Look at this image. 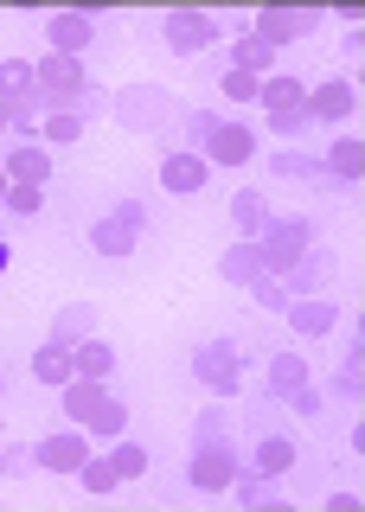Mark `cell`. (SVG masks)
Listing matches in <instances>:
<instances>
[{
	"instance_id": "6da1fadb",
	"label": "cell",
	"mask_w": 365,
	"mask_h": 512,
	"mask_svg": "<svg viewBox=\"0 0 365 512\" xmlns=\"http://www.w3.org/2000/svg\"><path fill=\"white\" fill-rule=\"evenodd\" d=\"M65 416H71V429H84V436H109V442L129 436V404H122L103 378H71L65 384Z\"/></svg>"
},
{
	"instance_id": "7a4b0ae2",
	"label": "cell",
	"mask_w": 365,
	"mask_h": 512,
	"mask_svg": "<svg viewBox=\"0 0 365 512\" xmlns=\"http://www.w3.org/2000/svg\"><path fill=\"white\" fill-rule=\"evenodd\" d=\"M109 116L129 128V135H167V128H173V90H161V84H129V90H116Z\"/></svg>"
},
{
	"instance_id": "3957f363",
	"label": "cell",
	"mask_w": 365,
	"mask_h": 512,
	"mask_svg": "<svg viewBox=\"0 0 365 512\" xmlns=\"http://www.w3.org/2000/svg\"><path fill=\"white\" fill-rule=\"evenodd\" d=\"M193 378L212 397H237L244 391V340H205L193 352Z\"/></svg>"
},
{
	"instance_id": "277c9868",
	"label": "cell",
	"mask_w": 365,
	"mask_h": 512,
	"mask_svg": "<svg viewBox=\"0 0 365 512\" xmlns=\"http://www.w3.org/2000/svg\"><path fill=\"white\" fill-rule=\"evenodd\" d=\"M314 218H301V212H289V218H269V231L257 237V250H263V276H282V269L295 263L301 250L314 244Z\"/></svg>"
},
{
	"instance_id": "5b68a950",
	"label": "cell",
	"mask_w": 365,
	"mask_h": 512,
	"mask_svg": "<svg viewBox=\"0 0 365 512\" xmlns=\"http://www.w3.org/2000/svg\"><path fill=\"white\" fill-rule=\"evenodd\" d=\"M237 442L231 436H212V442H193V461H186V480H193L199 493H231L237 480Z\"/></svg>"
},
{
	"instance_id": "8992f818",
	"label": "cell",
	"mask_w": 365,
	"mask_h": 512,
	"mask_svg": "<svg viewBox=\"0 0 365 512\" xmlns=\"http://www.w3.org/2000/svg\"><path fill=\"white\" fill-rule=\"evenodd\" d=\"M33 77H39V103H45V109L77 103V96H84V84H90L84 58H65V52H45V58L33 64Z\"/></svg>"
},
{
	"instance_id": "52a82bcc",
	"label": "cell",
	"mask_w": 365,
	"mask_h": 512,
	"mask_svg": "<svg viewBox=\"0 0 365 512\" xmlns=\"http://www.w3.org/2000/svg\"><path fill=\"white\" fill-rule=\"evenodd\" d=\"M141 231H148V212H141V199H122L109 218L90 224V244H97V256H135Z\"/></svg>"
},
{
	"instance_id": "ba28073f",
	"label": "cell",
	"mask_w": 365,
	"mask_h": 512,
	"mask_svg": "<svg viewBox=\"0 0 365 512\" xmlns=\"http://www.w3.org/2000/svg\"><path fill=\"white\" fill-rule=\"evenodd\" d=\"M301 391H308V359H295V352H269V372L257 384V404L263 410H282V404H295Z\"/></svg>"
},
{
	"instance_id": "9c48e42d",
	"label": "cell",
	"mask_w": 365,
	"mask_h": 512,
	"mask_svg": "<svg viewBox=\"0 0 365 512\" xmlns=\"http://www.w3.org/2000/svg\"><path fill=\"white\" fill-rule=\"evenodd\" d=\"M314 26H321V13H301V7H263L257 13V39L269 45V52H282V45H301V39H314Z\"/></svg>"
},
{
	"instance_id": "30bf717a",
	"label": "cell",
	"mask_w": 365,
	"mask_h": 512,
	"mask_svg": "<svg viewBox=\"0 0 365 512\" xmlns=\"http://www.w3.org/2000/svg\"><path fill=\"white\" fill-rule=\"evenodd\" d=\"M161 39H167V52L199 58V52H212V45H218V20H212V13H167Z\"/></svg>"
},
{
	"instance_id": "8fae6325",
	"label": "cell",
	"mask_w": 365,
	"mask_h": 512,
	"mask_svg": "<svg viewBox=\"0 0 365 512\" xmlns=\"http://www.w3.org/2000/svg\"><path fill=\"white\" fill-rule=\"evenodd\" d=\"M333 276H340V256L308 244L289 269H282V288H289V295H321V288H333Z\"/></svg>"
},
{
	"instance_id": "7c38bea8",
	"label": "cell",
	"mask_w": 365,
	"mask_h": 512,
	"mask_svg": "<svg viewBox=\"0 0 365 512\" xmlns=\"http://www.w3.org/2000/svg\"><path fill=\"white\" fill-rule=\"evenodd\" d=\"M84 461H90V436H84V429H58V436L33 442V468H45V474H71L77 480Z\"/></svg>"
},
{
	"instance_id": "4fadbf2b",
	"label": "cell",
	"mask_w": 365,
	"mask_h": 512,
	"mask_svg": "<svg viewBox=\"0 0 365 512\" xmlns=\"http://www.w3.org/2000/svg\"><path fill=\"white\" fill-rule=\"evenodd\" d=\"M257 148H263V135L250 122H218L212 128V141H205V154H212V167H250V160H257Z\"/></svg>"
},
{
	"instance_id": "5bb4252c",
	"label": "cell",
	"mask_w": 365,
	"mask_h": 512,
	"mask_svg": "<svg viewBox=\"0 0 365 512\" xmlns=\"http://www.w3.org/2000/svg\"><path fill=\"white\" fill-rule=\"evenodd\" d=\"M205 180H212V160H205V154H186V148L161 154V192L193 199V192H205Z\"/></svg>"
},
{
	"instance_id": "9a60e30c",
	"label": "cell",
	"mask_w": 365,
	"mask_h": 512,
	"mask_svg": "<svg viewBox=\"0 0 365 512\" xmlns=\"http://www.w3.org/2000/svg\"><path fill=\"white\" fill-rule=\"evenodd\" d=\"M45 39H52V52H65V58H84L90 45H97V20H90V13H52Z\"/></svg>"
},
{
	"instance_id": "2e32d148",
	"label": "cell",
	"mask_w": 365,
	"mask_h": 512,
	"mask_svg": "<svg viewBox=\"0 0 365 512\" xmlns=\"http://www.w3.org/2000/svg\"><path fill=\"white\" fill-rule=\"evenodd\" d=\"M0 167H7V186H45L52 180V154H45L39 141H13Z\"/></svg>"
},
{
	"instance_id": "e0dca14e",
	"label": "cell",
	"mask_w": 365,
	"mask_h": 512,
	"mask_svg": "<svg viewBox=\"0 0 365 512\" xmlns=\"http://www.w3.org/2000/svg\"><path fill=\"white\" fill-rule=\"evenodd\" d=\"M353 77H327V84H314V96H308V122H346L353 116Z\"/></svg>"
},
{
	"instance_id": "ac0fdd59",
	"label": "cell",
	"mask_w": 365,
	"mask_h": 512,
	"mask_svg": "<svg viewBox=\"0 0 365 512\" xmlns=\"http://www.w3.org/2000/svg\"><path fill=\"white\" fill-rule=\"evenodd\" d=\"M289 327L301 333V340H321V333L340 327V308H333V301H321V295H295V301H289Z\"/></svg>"
},
{
	"instance_id": "d6986e66",
	"label": "cell",
	"mask_w": 365,
	"mask_h": 512,
	"mask_svg": "<svg viewBox=\"0 0 365 512\" xmlns=\"http://www.w3.org/2000/svg\"><path fill=\"white\" fill-rule=\"evenodd\" d=\"M250 455H257V461H250V468H257V474H289L295 468V436H289V429H257V448H250Z\"/></svg>"
},
{
	"instance_id": "ffe728a7",
	"label": "cell",
	"mask_w": 365,
	"mask_h": 512,
	"mask_svg": "<svg viewBox=\"0 0 365 512\" xmlns=\"http://www.w3.org/2000/svg\"><path fill=\"white\" fill-rule=\"evenodd\" d=\"M0 103L7 109H33L39 103V77L26 58H0Z\"/></svg>"
},
{
	"instance_id": "44dd1931",
	"label": "cell",
	"mask_w": 365,
	"mask_h": 512,
	"mask_svg": "<svg viewBox=\"0 0 365 512\" xmlns=\"http://www.w3.org/2000/svg\"><path fill=\"white\" fill-rule=\"evenodd\" d=\"M257 103L269 109V116H289V109H308V84H301V77H289V71H276V77H263Z\"/></svg>"
},
{
	"instance_id": "7402d4cb",
	"label": "cell",
	"mask_w": 365,
	"mask_h": 512,
	"mask_svg": "<svg viewBox=\"0 0 365 512\" xmlns=\"http://www.w3.org/2000/svg\"><path fill=\"white\" fill-rule=\"evenodd\" d=\"M33 378H39V384H58V391H65V384L77 378L71 346H65V340H45V346L33 352Z\"/></svg>"
},
{
	"instance_id": "603a6c76",
	"label": "cell",
	"mask_w": 365,
	"mask_h": 512,
	"mask_svg": "<svg viewBox=\"0 0 365 512\" xmlns=\"http://www.w3.org/2000/svg\"><path fill=\"white\" fill-rule=\"evenodd\" d=\"M218 276H225L231 288H250V282L263 276V250L250 244V237H244V244H231L225 256H218Z\"/></svg>"
},
{
	"instance_id": "cb8c5ba5",
	"label": "cell",
	"mask_w": 365,
	"mask_h": 512,
	"mask_svg": "<svg viewBox=\"0 0 365 512\" xmlns=\"http://www.w3.org/2000/svg\"><path fill=\"white\" fill-rule=\"evenodd\" d=\"M231 71H250V77L263 84V77H276V52H269L257 32H244V39L231 45Z\"/></svg>"
},
{
	"instance_id": "d4e9b609",
	"label": "cell",
	"mask_w": 365,
	"mask_h": 512,
	"mask_svg": "<svg viewBox=\"0 0 365 512\" xmlns=\"http://www.w3.org/2000/svg\"><path fill=\"white\" fill-rule=\"evenodd\" d=\"M231 218H237V231H244L250 237V244H257V237L269 231V218H276V212H269V199H263V192H237V199H231Z\"/></svg>"
},
{
	"instance_id": "484cf974",
	"label": "cell",
	"mask_w": 365,
	"mask_h": 512,
	"mask_svg": "<svg viewBox=\"0 0 365 512\" xmlns=\"http://www.w3.org/2000/svg\"><path fill=\"white\" fill-rule=\"evenodd\" d=\"M71 359H77V378H103L109 384V372H116V346L97 340V333H90V340H77Z\"/></svg>"
},
{
	"instance_id": "4316f807",
	"label": "cell",
	"mask_w": 365,
	"mask_h": 512,
	"mask_svg": "<svg viewBox=\"0 0 365 512\" xmlns=\"http://www.w3.org/2000/svg\"><path fill=\"white\" fill-rule=\"evenodd\" d=\"M231 493H237V500H244L250 512H257V506H282V487H276V474H257V468H237Z\"/></svg>"
},
{
	"instance_id": "83f0119b",
	"label": "cell",
	"mask_w": 365,
	"mask_h": 512,
	"mask_svg": "<svg viewBox=\"0 0 365 512\" xmlns=\"http://www.w3.org/2000/svg\"><path fill=\"white\" fill-rule=\"evenodd\" d=\"M321 167H327V180H333V186H353V180H359V167H365V148H359L353 135H346V141H333V148H327Z\"/></svg>"
},
{
	"instance_id": "f1b7e54d",
	"label": "cell",
	"mask_w": 365,
	"mask_h": 512,
	"mask_svg": "<svg viewBox=\"0 0 365 512\" xmlns=\"http://www.w3.org/2000/svg\"><path fill=\"white\" fill-rule=\"evenodd\" d=\"M90 333H97V308H90V301H71V308L52 320V340H65V346L90 340Z\"/></svg>"
},
{
	"instance_id": "f546056e",
	"label": "cell",
	"mask_w": 365,
	"mask_h": 512,
	"mask_svg": "<svg viewBox=\"0 0 365 512\" xmlns=\"http://www.w3.org/2000/svg\"><path fill=\"white\" fill-rule=\"evenodd\" d=\"M225 122L218 109H186L180 116V141H186V154H205V141H212V128Z\"/></svg>"
},
{
	"instance_id": "4dcf8cb0",
	"label": "cell",
	"mask_w": 365,
	"mask_h": 512,
	"mask_svg": "<svg viewBox=\"0 0 365 512\" xmlns=\"http://www.w3.org/2000/svg\"><path fill=\"white\" fill-rule=\"evenodd\" d=\"M77 487H84V493H97V500H109V493H116V487H122V474H116V461H97V455H90V461H84V468H77Z\"/></svg>"
},
{
	"instance_id": "1f68e13d",
	"label": "cell",
	"mask_w": 365,
	"mask_h": 512,
	"mask_svg": "<svg viewBox=\"0 0 365 512\" xmlns=\"http://www.w3.org/2000/svg\"><path fill=\"white\" fill-rule=\"evenodd\" d=\"M39 128H45V141H58V148H65V141H77L90 122L77 116V109H39Z\"/></svg>"
},
{
	"instance_id": "d6a6232c",
	"label": "cell",
	"mask_w": 365,
	"mask_h": 512,
	"mask_svg": "<svg viewBox=\"0 0 365 512\" xmlns=\"http://www.w3.org/2000/svg\"><path fill=\"white\" fill-rule=\"evenodd\" d=\"M109 461H116L122 480H141V474H148V448L129 442V436H116V455H109Z\"/></svg>"
},
{
	"instance_id": "836d02e7",
	"label": "cell",
	"mask_w": 365,
	"mask_h": 512,
	"mask_svg": "<svg viewBox=\"0 0 365 512\" xmlns=\"http://www.w3.org/2000/svg\"><path fill=\"white\" fill-rule=\"evenodd\" d=\"M45 186H7V218H39Z\"/></svg>"
},
{
	"instance_id": "e575fe53",
	"label": "cell",
	"mask_w": 365,
	"mask_h": 512,
	"mask_svg": "<svg viewBox=\"0 0 365 512\" xmlns=\"http://www.w3.org/2000/svg\"><path fill=\"white\" fill-rule=\"evenodd\" d=\"M218 90H225L231 96V103H257V77H250V71H225V77H218Z\"/></svg>"
},
{
	"instance_id": "d590c367",
	"label": "cell",
	"mask_w": 365,
	"mask_h": 512,
	"mask_svg": "<svg viewBox=\"0 0 365 512\" xmlns=\"http://www.w3.org/2000/svg\"><path fill=\"white\" fill-rule=\"evenodd\" d=\"M212 436H231V410L218 404V410H199V423H193V442H212Z\"/></svg>"
},
{
	"instance_id": "8d00e7d4",
	"label": "cell",
	"mask_w": 365,
	"mask_h": 512,
	"mask_svg": "<svg viewBox=\"0 0 365 512\" xmlns=\"http://www.w3.org/2000/svg\"><path fill=\"white\" fill-rule=\"evenodd\" d=\"M301 128H308V109H289V116H263V135H276V141H295Z\"/></svg>"
},
{
	"instance_id": "74e56055",
	"label": "cell",
	"mask_w": 365,
	"mask_h": 512,
	"mask_svg": "<svg viewBox=\"0 0 365 512\" xmlns=\"http://www.w3.org/2000/svg\"><path fill=\"white\" fill-rule=\"evenodd\" d=\"M250 295H257V308H289V288H282V276H257V282H250Z\"/></svg>"
},
{
	"instance_id": "f35d334b",
	"label": "cell",
	"mask_w": 365,
	"mask_h": 512,
	"mask_svg": "<svg viewBox=\"0 0 365 512\" xmlns=\"http://www.w3.org/2000/svg\"><path fill=\"white\" fill-rule=\"evenodd\" d=\"M0 474H7V480H26V474H33V448H20V442L0 448Z\"/></svg>"
},
{
	"instance_id": "ab89813d",
	"label": "cell",
	"mask_w": 365,
	"mask_h": 512,
	"mask_svg": "<svg viewBox=\"0 0 365 512\" xmlns=\"http://www.w3.org/2000/svg\"><path fill=\"white\" fill-rule=\"evenodd\" d=\"M0 135H13V109L7 103H0Z\"/></svg>"
},
{
	"instance_id": "60d3db41",
	"label": "cell",
	"mask_w": 365,
	"mask_h": 512,
	"mask_svg": "<svg viewBox=\"0 0 365 512\" xmlns=\"http://www.w3.org/2000/svg\"><path fill=\"white\" fill-rule=\"evenodd\" d=\"M7 263H13V250H7V237H0V276H7Z\"/></svg>"
},
{
	"instance_id": "b9f144b4",
	"label": "cell",
	"mask_w": 365,
	"mask_h": 512,
	"mask_svg": "<svg viewBox=\"0 0 365 512\" xmlns=\"http://www.w3.org/2000/svg\"><path fill=\"white\" fill-rule=\"evenodd\" d=\"M0 205H7V167H0Z\"/></svg>"
},
{
	"instance_id": "7bdbcfd3",
	"label": "cell",
	"mask_w": 365,
	"mask_h": 512,
	"mask_svg": "<svg viewBox=\"0 0 365 512\" xmlns=\"http://www.w3.org/2000/svg\"><path fill=\"white\" fill-rule=\"evenodd\" d=\"M0 391H7V378H0Z\"/></svg>"
}]
</instances>
